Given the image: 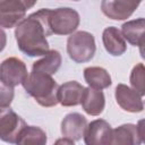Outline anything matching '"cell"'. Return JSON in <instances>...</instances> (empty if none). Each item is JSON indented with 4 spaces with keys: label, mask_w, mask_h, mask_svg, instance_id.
<instances>
[{
    "label": "cell",
    "mask_w": 145,
    "mask_h": 145,
    "mask_svg": "<svg viewBox=\"0 0 145 145\" xmlns=\"http://www.w3.org/2000/svg\"><path fill=\"white\" fill-rule=\"evenodd\" d=\"M51 9H40L24 18L15 28L18 49L29 56H45L50 49L46 36L53 34L50 27Z\"/></svg>",
    "instance_id": "cell-1"
},
{
    "label": "cell",
    "mask_w": 145,
    "mask_h": 145,
    "mask_svg": "<svg viewBox=\"0 0 145 145\" xmlns=\"http://www.w3.org/2000/svg\"><path fill=\"white\" fill-rule=\"evenodd\" d=\"M23 86L27 94L33 96L36 102L45 108L54 106L58 101V84L52 78V75L34 71L27 75L23 82Z\"/></svg>",
    "instance_id": "cell-2"
},
{
    "label": "cell",
    "mask_w": 145,
    "mask_h": 145,
    "mask_svg": "<svg viewBox=\"0 0 145 145\" xmlns=\"http://www.w3.org/2000/svg\"><path fill=\"white\" fill-rule=\"evenodd\" d=\"M94 36L85 31H79L71 34L67 41V52L69 58L75 62L83 63L89 61L95 53Z\"/></svg>",
    "instance_id": "cell-3"
},
{
    "label": "cell",
    "mask_w": 145,
    "mask_h": 145,
    "mask_svg": "<svg viewBox=\"0 0 145 145\" xmlns=\"http://www.w3.org/2000/svg\"><path fill=\"white\" fill-rule=\"evenodd\" d=\"M37 0H0V24L3 28L17 26Z\"/></svg>",
    "instance_id": "cell-4"
},
{
    "label": "cell",
    "mask_w": 145,
    "mask_h": 145,
    "mask_svg": "<svg viewBox=\"0 0 145 145\" xmlns=\"http://www.w3.org/2000/svg\"><path fill=\"white\" fill-rule=\"evenodd\" d=\"M79 25V15L72 8H58L50 12V27L53 34H72Z\"/></svg>",
    "instance_id": "cell-5"
},
{
    "label": "cell",
    "mask_w": 145,
    "mask_h": 145,
    "mask_svg": "<svg viewBox=\"0 0 145 145\" xmlns=\"http://www.w3.org/2000/svg\"><path fill=\"white\" fill-rule=\"evenodd\" d=\"M26 127L25 121L11 109H1L0 116V138L3 142L17 144L23 129Z\"/></svg>",
    "instance_id": "cell-6"
},
{
    "label": "cell",
    "mask_w": 145,
    "mask_h": 145,
    "mask_svg": "<svg viewBox=\"0 0 145 145\" xmlns=\"http://www.w3.org/2000/svg\"><path fill=\"white\" fill-rule=\"evenodd\" d=\"M27 68L25 63L15 57L7 58L2 61L0 68V79L1 84H5L10 87H15L19 84H23L27 77Z\"/></svg>",
    "instance_id": "cell-7"
},
{
    "label": "cell",
    "mask_w": 145,
    "mask_h": 145,
    "mask_svg": "<svg viewBox=\"0 0 145 145\" xmlns=\"http://www.w3.org/2000/svg\"><path fill=\"white\" fill-rule=\"evenodd\" d=\"M143 0H102V12L113 20L129 18Z\"/></svg>",
    "instance_id": "cell-8"
},
{
    "label": "cell",
    "mask_w": 145,
    "mask_h": 145,
    "mask_svg": "<svg viewBox=\"0 0 145 145\" xmlns=\"http://www.w3.org/2000/svg\"><path fill=\"white\" fill-rule=\"evenodd\" d=\"M113 129L103 119H97L87 125L84 140L87 145H109L112 143Z\"/></svg>",
    "instance_id": "cell-9"
},
{
    "label": "cell",
    "mask_w": 145,
    "mask_h": 145,
    "mask_svg": "<svg viewBox=\"0 0 145 145\" xmlns=\"http://www.w3.org/2000/svg\"><path fill=\"white\" fill-rule=\"evenodd\" d=\"M116 101L121 109L128 112H140L144 109L140 95L125 84H119L116 87Z\"/></svg>",
    "instance_id": "cell-10"
},
{
    "label": "cell",
    "mask_w": 145,
    "mask_h": 145,
    "mask_svg": "<svg viewBox=\"0 0 145 145\" xmlns=\"http://www.w3.org/2000/svg\"><path fill=\"white\" fill-rule=\"evenodd\" d=\"M87 125L86 118L80 113H69L61 121V134L72 140H79L84 137Z\"/></svg>",
    "instance_id": "cell-11"
},
{
    "label": "cell",
    "mask_w": 145,
    "mask_h": 145,
    "mask_svg": "<svg viewBox=\"0 0 145 145\" xmlns=\"http://www.w3.org/2000/svg\"><path fill=\"white\" fill-rule=\"evenodd\" d=\"M85 87L76 80L63 83L58 88V101L63 106H75L80 104Z\"/></svg>",
    "instance_id": "cell-12"
},
{
    "label": "cell",
    "mask_w": 145,
    "mask_h": 145,
    "mask_svg": "<svg viewBox=\"0 0 145 145\" xmlns=\"http://www.w3.org/2000/svg\"><path fill=\"white\" fill-rule=\"evenodd\" d=\"M102 40L105 50L113 57H119L127 50L126 40L121 31H119L114 26H109L103 31Z\"/></svg>",
    "instance_id": "cell-13"
},
{
    "label": "cell",
    "mask_w": 145,
    "mask_h": 145,
    "mask_svg": "<svg viewBox=\"0 0 145 145\" xmlns=\"http://www.w3.org/2000/svg\"><path fill=\"white\" fill-rule=\"evenodd\" d=\"M80 104L87 114L89 116L101 114L105 105V99H104V94L102 89L93 88L91 86L85 88Z\"/></svg>",
    "instance_id": "cell-14"
},
{
    "label": "cell",
    "mask_w": 145,
    "mask_h": 145,
    "mask_svg": "<svg viewBox=\"0 0 145 145\" xmlns=\"http://www.w3.org/2000/svg\"><path fill=\"white\" fill-rule=\"evenodd\" d=\"M137 126L133 123H125L113 129L112 143L114 145H138L140 143Z\"/></svg>",
    "instance_id": "cell-15"
},
{
    "label": "cell",
    "mask_w": 145,
    "mask_h": 145,
    "mask_svg": "<svg viewBox=\"0 0 145 145\" xmlns=\"http://www.w3.org/2000/svg\"><path fill=\"white\" fill-rule=\"evenodd\" d=\"M84 78L88 86L97 89L108 88L111 85V76L102 67H87L84 69Z\"/></svg>",
    "instance_id": "cell-16"
},
{
    "label": "cell",
    "mask_w": 145,
    "mask_h": 145,
    "mask_svg": "<svg viewBox=\"0 0 145 145\" xmlns=\"http://www.w3.org/2000/svg\"><path fill=\"white\" fill-rule=\"evenodd\" d=\"M121 33L131 45H139L145 37V18L129 20L121 26Z\"/></svg>",
    "instance_id": "cell-17"
},
{
    "label": "cell",
    "mask_w": 145,
    "mask_h": 145,
    "mask_svg": "<svg viewBox=\"0 0 145 145\" xmlns=\"http://www.w3.org/2000/svg\"><path fill=\"white\" fill-rule=\"evenodd\" d=\"M61 65V56L57 50H50L42 59L33 63L32 70L41 71L49 75H53L58 71Z\"/></svg>",
    "instance_id": "cell-18"
},
{
    "label": "cell",
    "mask_w": 145,
    "mask_h": 145,
    "mask_svg": "<svg viewBox=\"0 0 145 145\" xmlns=\"http://www.w3.org/2000/svg\"><path fill=\"white\" fill-rule=\"evenodd\" d=\"M46 143V134L43 129L35 126H27L19 135L17 144L23 145H44Z\"/></svg>",
    "instance_id": "cell-19"
},
{
    "label": "cell",
    "mask_w": 145,
    "mask_h": 145,
    "mask_svg": "<svg viewBox=\"0 0 145 145\" xmlns=\"http://www.w3.org/2000/svg\"><path fill=\"white\" fill-rule=\"evenodd\" d=\"M130 85L140 96L145 95V66L143 63H137L134 66L130 72Z\"/></svg>",
    "instance_id": "cell-20"
},
{
    "label": "cell",
    "mask_w": 145,
    "mask_h": 145,
    "mask_svg": "<svg viewBox=\"0 0 145 145\" xmlns=\"http://www.w3.org/2000/svg\"><path fill=\"white\" fill-rule=\"evenodd\" d=\"M14 97V87L7 86L5 84H1V101H0V108L6 109L10 105Z\"/></svg>",
    "instance_id": "cell-21"
},
{
    "label": "cell",
    "mask_w": 145,
    "mask_h": 145,
    "mask_svg": "<svg viewBox=\"0 0 145 145\" xmlns=\"http://www.w3.org/2000/svg\"><path fill=\"white\" fill-rule=\"evenodd\" d=\"M137 129H138V134L140 137V140L143 143H145V119H140L137 123Z\"/></svg>",
    "instance_id": "cell-22"
},
{
    "label": "cell",
    "mask_w": 145,
    "mask_h": 145,
    "mask_svg": "<svg viewBox=\"0 0 145 145\" xmlns=\"http://www.w3.org/2000/svg\"><path fill=\"white\" fill-rule=\"evenodd\" d=\"M139 52H140V56H142V58L145 60V37L143 39V41L139 43Z\"/></svg>",
    "instance_id": "cell-23"
},
{
    "label": "cell",
    "mask_w": 145,
    "mask_h": 145,
    "mask_svg": "<svg viewBox=\"0 0 145 145\" xmlns=\"http://www.w3.org/2000/svg\"><path fill=\"white\" fill-rule=\"evenodd\" d=\"M74 142L75 140H72V139H70V138H68V137H63V138H61V139H58L57 140V144H74Z\"/></svg>",
    "instance_id": "cell-24"
},
{
    "label": "cell",
    "mask_w": 145,
    "mask_h": 145,
    "mask_svg": "<svg viewBox=\"0 0 145 145\" xmlns=\"http://www.w3.org/2000/svg\"><path fill=\"white\" fill-rule=\"evenodd\" d=\"M72 1H78V0H72Z\"/></svg>",
    "instance_id": "cell-25"
}]
</instances>
